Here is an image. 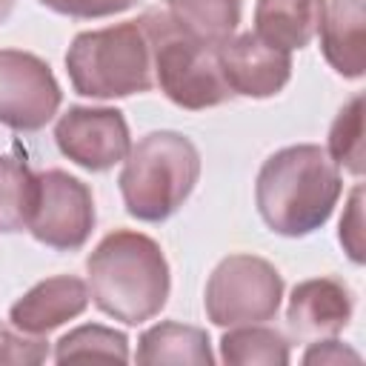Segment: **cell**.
I'll return each instance as SVG.
<instances>
[{
    "label": "cell",
    "mask_w": 366,
    "mask_h": 366,
    "mask_svg": "<svg viewBox=\"0 0 366 366\" xmlns=\"http://www.w3.org/2000/svg\"><path fill=\"white\" fill-rule=\"evenodd\" d=\"M137 20L152 43L154 86L174 106L203 112L234 97L217 63V43L189 34L166 9H149Z\"/></svg>",
    "instance_id": "cell-5"
},
{
    "label": "cell",
    "mask_w": 366,
    "mask_h": 366,
    "mask_svg": "<svg viewBox=\"0 0 366 366\" xmlns=\"http://www.w3.org/2000/svg\"><path fill=\"white\" fill-rule=\"evenodd\" d=\"M54 143L63 157L86 172H109L132 149L129 123L112 106H69L54 126Z\"/></svg>",
    "instance_id": "cell-9"
},
{
    "label": "cell",
    "mask_w": 366,
    "mask_h": 366,
    "mask_svg": "<svg viewBox=\"0 0 366 366\" xmlns=\"http://www.w3.org/2000/svg\"><path fill=\"white\" fill-rule=\"evenodd\" d=\"M355 315V297L337 277H309L292 289L286 323L303 343L340 335Z\"/></svg>",
    "instance_id": "cell-11"
},
{
    "label": "cell",
    "mask_w": 366,
    "mask_h": 366,
    "mask_svg": "<svg viewBox=\"0 0 366 366\" xmlns=\"http://www.w3.org/2000/svg\"><path fill=\"white\" fill-rule=\"evenodd\" d=\"M343 252L349 254L352 263H363V186L352 189V197L346 203V212L340 217V232H337Z\"/></svg>",
    "instance_id": "cell-22"
},
{
    "label": "cell",
    "mask_w": 366,
    "mask_h": 366,
    "mask_svg": "<svg viewBox=\"0 0 366 366\" xmlns=\"http://www.w3.org/2000/svg\"><path fill=\"white\" fill-rule=\"evenodd\" d=\"M89 286L74 274H57L34 283L9 309V323L26 335H49L51 329L80 317L89 309Z\"/></svg>",
    "instance_id": "cell-12"
},
{
    "label": "cell",
    "mask_w": 366,
    "mask_h": 366,
    "mask_svg": "<svg viewBox=\"0 0 366 366\" xmlns=\"http://www.w3.org/2000/svg\"><path fill=\"white\" fill-rule=\"evenodd\" d=\"M46 357L49 343L43 335H26L14 326H0V363H43Z\"/></svg>",
    "instance_id": "cell-21"
},
{
    "label": "cell",
    "mask_w": 366,
    "mask_h": 366,
    "mask_svg": "<svg viewBox=\"0 0 366 366\" xmlns=\"http://www.w3.org/2000/svg\"><path fill=\"white\" fill-rule=\"evenodd\" d=\"M283 300L280 272L257 254L223 257L206 280V317L220 326L266 323L277 315Z\"/></svg>",
    "instance_id": "cell-6"
},
{
    "label": "cell",
    "mask_w": 366,
    "mask_h": 366,
    "mask_svg": "<svg viewBox=\"0 0 366 366\" xmlns=\"http://www.w3.org/2000/svg\"><path fill=\"white\" fill-rule=\"evenodd\" d=\"M329 157L337 163V169L360 177L366 157H363V94H355L335 117L329 129L326 143Z\"/></svg>",
    "instance_id": "cell-19"
},
{
    "label": "cell",
    "mask_w": 366,
    "mask_h": 366,
    "mask_svg": "<svg viewBox=\"0 0 366 366\" xmlns=\"http://www.w3.org/2000/svg\"><path fill=\"white\" fill-rule=\"evenodd\" d=\"M86 274L94 306L126 326L160 315L172 289V272L160 243L134 229L109 232L89 254Z\"/></svg>",
    "instance_id": "cell-2"
},
{
    "label": "cell",
    "mask_w": 366,
    "mask_h": 366,
    "mask_svg": "<svg viewBox=\"0 0 366 366\" xmlns=\"http://www.w3.org/2000/svg\"><path fill=\"white\" fill-rule=\"evenodd\" d=\"M326 63L357 80L366 71V3L363 0H326L323 23L317 29Z\"/></svg>",
    "instance_id": "cell-13"
},
{
    "label": "cell",
    "mask_w": 366,
    "mask_h": 366,
    "mask_svg": "<svg viewBox=\"0 0 366 366\" xmlns=\"http://www.w3.org/2000/svg\"><path fill=\"white\" fill-rule=\"evenodd\" d=\"M66 71L80 97L114 100L154 86L152 43L140 20L80 31L66 51Z\"/></svg>",
    "instance_id": "cell-4"
},
{
    "label": "cell",
    "mask_w": 366,
    "mask_h": 366,
    "mask_svg": "<svg viewBox=\"0 0 366 366\" xmlns=\"http://www.w3.org/2000/svg\"><path fill=\"white\" fill-rule=\"evenodd\" d=\"M37 174L14 154H0V234H17L29 226Z\"/></svg>",
    "instance_id": "cell-18"
},
{
    "label": "cell",
    "mask_w": 366,
    "mask_h": 366,
    "mask_svg": "<svg viewBox=\"0 0 366 366\" xmlns=\"http://www.w3.org/2000/svg\"><path fill=\"white\" fill-rule=\"evenodd\" d=\"M11 9H14V0H0V23H6V20H9Z\"/></svg>",
    "instance_id": "cell-25"
},
{
    "label": "cell",
    "mask_w": 366,
    "mask_h": 366,
    "mask_svg": "<svg viewBox=\"0 0 366 366\" xmlns=\"http://www.w3.org/2000/svg\"><path fill=\"white\" fill-rule=\"evenodd\" d=\"M217 63L232 94L274 97L292 77V51L260 40L254 31L232 34L217 43Z\"/></svg>",
    "instance_id": "cell-10"
},
{
    "label": "cell",
    "mask_w": 366,
    "mask_h": 366,
    "mask_svg": "<svg viewBox=\"0 0 366 366\" xmlns=\"http://www.w3.org/2000/svg\"><path fill=\"white\" fill-rule=\"evenodd\" d=\"M77 357H109V360H129V337L117 329L86 323L71 332H66L54 343V360H77Z\"/></svg>",
    "instance_id": "cell-20"
},
{
    "label": "cell",
    "mask_w": 366,
    "mask_h": 366,
    "mask_svg": "<svg viewBox=\"0 0 366 366\" xmlns=\"http://www.w3.org/2000/svg\"><path fill=\"white\" fill-rule=\"evenodd\" d=\"M40 6L63 14V17H74V20H97V17H112L120 14L132 6H137L140 0H37Z\"/></svg>",
    "instance_id": "cell-23"
},
{
    "label": "cell",
    "mask_w": 366,
    "mask_h": 366,
    "mask_svg": "<svg viewBox=\"0 0 366 366\" xmlns=\"http://www.w3.org/2000/svg\"><path fill=\"white\" fill-rule=\"evenodd\" d=\"M220 360L232 366H286L292 360L289 340L280 329L266 323L229 326L220 337Z\"/></svg>",
    "instance_id": "cell-16"
},
{
    "label": "cell",
    "mask_w": 366,
    "mask_h": 366,
    "mask_svg": "<svg viewBox=\"0 0 366 366\" xmlns=\"http://www.w3.org/2000/svg\"><path fill=\"white\" fill-rule=\"evenodd\" d=\"M166 11L174 23H180L189 34L220 43L234 34L243 11V0H163Z\"/></svg>",
    "instance_id": "cell-17"
},
{
    "label": "cell",
    "mask_w": 366,
    "mask_h": 366,
    "mask_svg": "<svg viewBox=\"0 0 366 366\" xmlns=\"http://www.w3.org/2000/svg\"><path fill=\"white\" fill-rule=\"evenodd\" d=\"M326 0H257L254 34L286 51L306 49L323 23Z\"/></svg>",
    "instance_id": "cell-14"
},
{
    "label": "cell",
    "mask_w": 366,
    "mask_h": 366,
    "mask_svg": "<svg viewBox=\"0 0 366 366\" xmlns=\"http://www.w3.org/2000/svg\"><path fill=\"white\" fill-rule=\"evenodd\" d=\"M137 363L143 366H160V363H174V366H212V343L206 329L177 323V320H163L149 326L140 340H137Z\"/></svg>",
    "instance_id": "cell-15"
},
{
    "label": "cell",
    "mask_w": 366,
    "mask_h": 366,
    "mask_svg": "<svg viewBox=\"0 0 366 366\" xmlns=\"http://www.w3.org/2000/svg\"><path fill=\"white\" fill-rule=\"evenodd\" d=\"M303 363L306 366H340V363H360V355L335 340V337H323V340H312L309 349L303 352Z\"/></svg>",
    "instance_id": "cell-24"
},
{
    "label": "cell",
    "mask_w": 366,
    "mask_h": 366,
    "mask_svg": "<svg viewBox=\"0 0 366 366\" xmlns=\"http://www.w3.org/2000/svg\"><path fill=\"white\" fill-rule=\"evenodd\" d=\"M94 220V197L80 177L63 169H46L37 174L34 203L26 226L37 243L57 252H77L86 246Z\"/></svg>",
    "instance_id": "cell-7"
},
{
    "label": "cell",
    "mask_w": 366,
    "mask_h": 366,
    "mask_svg": "<svg viewBox=\"0 0 366 366\" xmlns=\"http://www.w3.org/2000/svg\"><path fill=\"white\" fill-rule=\"evenodd\" d=\"M63 92L49 63L23 49H0V123L40 132L60 109Z\"/></svg>",
    "instance_id": "cell-8"
},
{
    "label": "cell",
    "mask_w": 366,
    "mask_h": 366,
    "mask_svg": "<svg viewBox=\"0 0 366 366\" xmlns=\"http://www.w3.org/2000/svg\"><path fill=\"white\" fill-rule=\"evenodd\" d=\"M200 152L180 132H149L126 154L117 177L123 206L143 223L169 220L194 192Z\"/></svg>",
    "instance_id": "cell-3"
},
{
    "label": "cell",
    "mask_w": 366,
    "mask_h": 366,
    "mask_svg": "<svg viewBox=\"0 0 366 366\" xmlns=\"http://www.w3.org/2000/svg\"><path fill=\"white\" fill-rule=\"evenodd\" d=\"M343 174L317 143H297L269 154L254 180V203L263 223L283 237L317 232L335 212Z\"/></svg>",
    "instance_id": "cell-1"
}]
</instances>
